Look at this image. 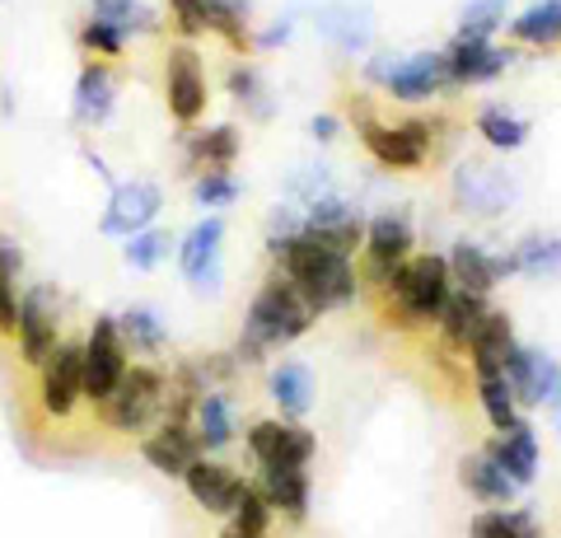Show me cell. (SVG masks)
<instances>
[{"label": "cell", "instance_id": "6da1fadb", "mask_svg": "<svg viewBox=\"0 0 561 538\" xmlns=\"http://www.w3.org/2000/svg\"><path fill=\"white\" fill-rule=\"evenodd\" d=\"M454 295V272L445 253H412L408 263H398L393 276L383 282L370 300L379 309V319L393 333H435L445 305Z\"/></svg>", "mask_w": 561, "mask_h": 538}, {"label": "cell", "instance_id": "7a4b0ae2", "mask_svg": "<svg viewBox=\"0 0 561 538\" xmlns=\"http://www.w3.org/2000/svg\"><path fill=\"white\" fill-rule=\"evenodd\" d=\"M351 123H356L365 154L389 173H421L431 164V154L440 150V141L449 136V117L426 113V108H412L408 117H398V123H383L379 113L351 103Z\"/></svg>", "mask_w": 561, "mask_h": 538}, {"label": "cell", "instance_id": "3957f363", "mask_svg": "<svg viewBox=\"0 0 561 538\" xmlns=\"http://www.w3.org/2000/svg\"><path fill=\"white\" fill-rule=\"evenodd\" d=\"M267 267H276L286 282L305 295V305L313 309V319L323 314H337V309H351L360 300V272H356V257H342V253H328L319 244H309L300 234L295 244H286L280 253L267 257Z\"/></svg>", "mask_w": 561, "mask_h": 538}, {"label": "cell", "instance_id": "277c9868", "mask_svg": "<svg viewBox=\"0 0 561 538\" xmlns=\"http://www.w3.org/2000/svg\"><path fill=\"white\" fill-rule=\"evenodd\" d=\"M360 80L370 84V90H379L383 99L402 103V108H431L435 99L454 94L445 47H416V51L379 47V51L365 57Z\"/></svg>", "mask_w": 561, "mask_h": 538}, {"label": "cell", "instance_id": "5b68a950", "mask_svg": "<svg viewBox=\"0 0 561 538\" xmlns=\"http://www.w3.org/2000/svg\"><path fill=\"white\" fill-rule=\"evenodd\" d=\"M169 412V370L160 360H131L113 398L99 408V422L122 440H140L164 422Z\"/></svg>", "mask_w": 561, "mask_h": 538}, {"label": "cell", "instance_id": "8992f818", "mask_svg": "<svg viewBox=\"0 0 561 538\" xmlns=\"http://www.w3.org/2000/svg\"><path fill=\"white\" fill-rule=\"evenodd\" d=\"M313 323H319V319H313V309L305 305V295L295 290L276 267H267V276H262L257 290H253L249 309H243L239 328L249 337H257L267 352H280V346L300 342Z\"/></svg>", "mask_w": 561, "mask_h": 538}, {"label": "cell", "instance_id": "52a82bcc", "mask_svg": "<svg viewBox=\"0 0 561 538\" xmlns=\"http://www.w3.org/2000/svg\"><path fill=\"white\" fill-rule=\"evenodd\" d=\"M416 253V225L402 206H383L365 220V249L356 257V272H360V290L375 295L383 282L393 276L398 263H408Z\"/></svg>", "mask_w": 561, "mask_h": 538}, {"label": "cell", "instance_id": "ba28073f", "mask_svg": "<svg viewBox=\"0 0 561 538\" xmlns=\"http://www.w3.org/2000/svg\"><path fill=\"white\" fill-rule=\"evenodd\" d=\"M61 319H66V295L57 282H28L20 290V328H14V352L28 370H38L43 360L57 352L61 333Z\"/></svg>", "mask_w": 561, "mask_h": 538}, {"label": "cell", "instance_id": "9c48e42d", "mask_svg": "<svg viewBox=\"0 0 561 538\" xmlns=\"http://www.w3.org/2000/svg\"><path fill=\"white\" fill-rule=\"evenodd\" d=\"M164 108L173 117V127H202V117L210 108V80L197 43L173 38L164 47Z\"/></svg>", "mask_w": 561, "mask_h": 538}, {"label": "cell", "instance_id": "30bf717a", "mask_svg": "<svg viewBox=\"0 0 561 538\" xmlns=\"http://www.w3.org/2000/svg\"><path fill=\"white\" fill-rule=\"evenodd\" d=\"M239 440L253 468H313V455H319V436L305 422H286V416H249Z\"/></svg>", "mask_w": 561, "mask_h": 538}, {"label": "cell", "instance_id": "8fae6325", "mask_svg": "<svg viewBox=\"0 0 561 538\" xmlns=\"http://www.w3.org/2000/svg\"><path fill=\"white\" fill-rule=\"evenodd\" d=\"M127 366H131V352L117 333V314H94L90 328H84V403L99 412L122 385Z\"/></svg>", "mask_w": 561, "mask_h": 538}, {"label": "cell", "instance_id": "7c38bea8", "mask_svg": "<svg viewBox=\"0 0 561 538\" xmlns=\"http://www.w3.org/2000/svg\"><path fill=\"white\" fill-rule=\"evenodd\" d=\"M38 408L47 422H70L76 408L84 403V333L80 337H61L38 370Z\"/></svg>", "mask_w": 561, "mask_h": 538}, {"label": "cell", "instance_id": "4fadbf2b", "mask_svg": "<svg viewBox=\"0 0 561 538\" xmlns=\"http://www.w3.org/2000/svg\"><path fill=\"white\" fill-rule=\"evenodd\" d=\"M519 61V47L511 38H463L454 33L445 43V66H449V80H454V94L459 90H482V84L501 80L511 66Z\"/></svg>", "mask_w": 561, "mask_h": 538}, {"label": "cell", "instance_id": "5bb4252c", "mask_svg": "<svg viewBox=\"0 0 561 538\" xmlns=\"http://www.w3.org/2000/svg\"><path fill=\"white\" fill-rule=\"evenodd\" d=\"M160 211H164V187L150 183V179H131V183H113L108 187V206L99 216V234L108 239H131L140 234L146 225H160Z\"/></svg>", "mask_w": 561, "mask_h": 538}, {"label": "cell", "instance_id": "9a60e30c", "mask_svg": "<svg viewBox=\"0 0 561 538\" xmlns=\"http://www.w3.org/2000/svg\"><path fill=\"white\" fill-rule=\"evenodd\" d=\"M225 234H230L225 230V216H202L179 239V267H183V282L192 286V295H220V286H225V272H220Z\"/></svg>", "mask_w": 561, "mask_h": 538}, {"label": "cell", "instance_id": "2e32d148", "mask_svg": "<svg viewBox=\"0 0 561 538\" xmlns=\"http://www.w3.org/2000/svg\"><path fill=\"white\" fill-rule=\"evenodd\" d=\"M117 66L113 61H99V57H84L80 61V76H76V90H70V123L80 131H99L113 123L117 113Z\"/></svg>", "mask_w": 561, "mask_h": 538}, {"label": "cell", "instance_id": "e0dca14e", "mask_svg": "<svg viewBox=\"0 0 561 538\" xmlns=\"http://www.w3.org/2000/svg\"><path fill=\"white\" fill-rule=\"evenodd\" d=\"M454 202L472 220H501L515 206V183L496 164H459L454 169Z\"/></svg>", "mask_w": 561, "mask_h": 538}, {"label": "cell", "instance_id": "ac0fdd59", "mask_svg": "<svg viewBox=\"0 0 561 538\" xmlns=\"http://www.w3.org/2000/svg\"><path fill=\"white\" fill-rule=\"evenodd\" d=\"M449 257V272H454V286L472 290V295H496L501 282H515V263H511V249H486L482 239L459 234Z\"/></svg>", "mask_w": 561, "mask_h": 538}, {"label": "cell", "instance_id": "d6986e66", "mask_svg": "<svg viewBox=\"0 0 561 538\" xmlns=\"http://www.w3.org/2000/svg\"><path fill=\"white\" fill-rule=\"evenodd\" d=\"M179 173L197 179L202 169H234L243 160V131L234 123H202L179 131Z\"/></svg>", "mask_w": 561, "mask_h": 538}, {"label": "cell", "instance_id": "ffe728a7", "mask_svg": "<svg viewBox=\"0 0 561 538\" xmlns=\"http://www.w3.org/2000/svg\"><path fill=\"white\" fill-rule=\"evenodd\" d=\"M243 488H249V478H243L234 463L216 459V455H202L183 473V492L192 496V506L206 511V515H216V519H230L234 515Z\"/></svg>", "mask_w": 561, "mask_h": 538}, {"label": "cell", "instance_id": "44dd1931", "mask_svg": "<svg viewBox=\"0 0 561 538\" xmlns=\"http://www.w3.org/2000/svg\"><path fill=\"white\" fill-rule=\"evenodd\" d=\"M136 449H140V459H146V468H154L160 478H179V482L187 468L202 459V440H197V431H192V416H164L150 436L136 440Z\"/></svg>", "mask_w": 561, "mask_h": 538}, {"label": "cell", "instance_id": "7402d4cb", "mask_svg": "<svg viewBox=\"0 0 561 538\" xmlns=\"http://www.w3.org/2000/svg\"><path fill=\"white\" fill-rule=\"evenodd\" d=\"M491 295H472V290H459L454 286V295H449V305H445V314H440V323H435V352H445V356H459V360H468V346H472V337L482 333V323H486V314H491Z\"/></svg>", "mask_w": 561, "mask_h": 538}, {"label": "cell", "instance_id": "603a6c76", "mask_svg": "<svg viewBox=\"0 0 561 538\" xmlns=\"http://www.w3.org/2000/svg\"><path fill=\"white\" fill-rule=\"evenodd\" d=\"M482 449L505 468V478H511L519 492L534 488L538 473H542V445H538V431H534L529 416H524L519 426H511V431H491Z\"/></svg>", "mask_w": 561, "mask_h": 538}, {"label": "cell", "instance_id": "cb8c5ba5", "mask_svg": "<svg viewBox=\"0 0 561 538\" xmlns=\"http://www.w3.org/2000/svg\"><path fill=\"white\" fill-rule=\"evenodd\" d=\"M192 431H197V440H202V455H225V449L243 436L234 393L230 389H206L197 403H192Z\"/></svg>", "mask_w": 561, "mask_h": 538}, {"label": "cell", "instance_id": "d4e9b609", "mask_svg": "<svg viewBox=\"0 0 561 538\" xmlns=\"http://www.w3.org/2000/svg\"><path fill=\"white\" fill-rule=\"evenodd\" d=\"M454 473H459L463 496L478 501V506H515V501H519V488H515L511 478H505V468L491 459L482 445H478V449H463Z\"/></svg>", "mask_w": 561, "mask_h": 538}, {"label": "cell", "instance_id": "484cf974", "mask_svg": "<svg viewBox=\"0 0 561 538\" xmlns=\"http://www.w3.org/2000/svg\"><path fill=\"white\" fill-rule=\"evenodd\" d=\"M253 482L280 519H290V525H305L309 519V506H313L309 468H253Z\"/></svg>", "mask_w": 561, "mask_h": 538}, {"label": "cell", "instance_id": "4316f807", "mask_svg": "<svg viewBox=\"0 0 561 538\" xmlns=\"http://www.w3.org/2000/svg\"><path fill=\"white\" fill-rule=\"evenodd\" d=\"M267 398H272L276 416L305 422L313 412V370L305 360H276V366H267Z\"/></svg>", "mask_w": 561, "mask_h": 538}, {"label": "cell", "instance_id": "83f0119b", "mask_svg": "<svg viewBox=\"0 0 561 538\" xmlns=\"http://www.w3.org/2000/svg\"><path fill=\"white\" fill-rule=\"evenodd\" d=\"M505 38H511L519 51H557L561 47V0H534L519 14H511L505 24Z\"/></svg>", "mask_w": 561, "mask_h": 538}, {"label": "cell", "instance_id": "f1b7e54d", "mask_svg": "<svg viewBox=\"0 0 561 538\" xmlns=\"http://www.w3.org/2000/svg\"><path fill=\"white\" fill-rule=\"evenodd\" d=\"M202 24L234 57H249L253 51V0H202Z\"/></svg>", "mask_w": 561, "mask_h": 538}, {"label": "cell", "instance_id": "f546056e", "mask_svg": "<svg viewBox=\"0 0 561 538\" xmlns=\"http://www.w3.org/2000/svg\"><path fill=\"white\" fill-rule=\"evenodd\" d=\"M313 28H319L323 43L346 51V57L365 51V47H370V38H375V20L365 10H356V5H323V10H313Z\"/></svg>", "mask_w": 561, "mask_h": 538}, {"label": "cell", "instance_id": "4dcf8cb0", "mask_svg": "<svg viewBox=\"0 0 561 538\" xmlns=\"http://www.w3.org/2000/svg\"><path fill=\"white\" fill-rule=\"evenodd\" d=\"M472 131H478V141L496 154H515L529 146V117L515 113L511 103H482L478 113H472Z\"/></svg>", "mask_w": 561, "mask_h": 538}, {"label": "cell", "instance_id": "1f68e13d", "mask_svg": "<svg viewBox=\"0 0 561 538\" xmlns=\"http://www.w3.org/2000/svg\"><path fill=\"white\" fill-rule=\"evenodd\" d=\"M515 346H519V333H515L511 309L491 305L482 333L472 337V346H468V370H505V356H511Z\"/></svg>", "mask_w": 561, "mask_h": 538}, {"label": "cell", "instance_id": "d6a6232c", "mask_svg": "<svg viewBox=\"0 0 561 538\" xmlns=\"http://www.w3.org/2000/svg\"><path fill=\"white\" fill-rule=\"evenodd\" d=\"M117 333L127 342L131 360H160L169 352V323L150 305H127L117 314Z\"/></svg>", "mask_w": 561, "mask_h": 538}, {"label": "cell", "instance_id": "836d02e7", "mask_svg": "<svg viewBox=\"0 0 561 538\" xmlns=\"http://www.w3.org/2000/svg\"><path fill=\"white\" fill-rule=\"evenodd\" d=\"M468 375H472V398H478V408H482L491 431H511L529 416L519 408L515 389L505 385V370H468Z\"/></svg>", "mask_w": 561, "mask_h": 538}, {"label": "cell", "instance_id": "e575fe53", "mask_svg": "<svg viewBox=\"0 0 561 538\" xmlns=\"http://www.w3.org/2000/svg\"><path fill=\"white\" fill-rule=\"evenodd\" d=\"M225 94L239 103L249 123H272L276 99H272V90H267V80H262L257 66H249V61H230V71H225Z\"/></svg>", "mask_w": 561, "mask_h": 538}, {"label": "cell", "instance_id": "d590c367", "mask_svg": "<svg viewBox=\"0 0 561 538\" xmlns=\"http://www.w3.org/2000/svg\"><path fill=\"white\" fill-rule=\"evenodd\" d=\"M511 263H515V276H529V282H552L561 276V234H519L511 244Z\"/></svg>", "mask_w": 561, "mask_h": 538}, {"label": "cell", "instance_id": "8d00e7d4", "mask_svg": "<svg viewBox=\"0 0 561 538\" xmlns=\"http://www.w3.org/2000/svg\"><path fill=\"white\" fill-rule=\"evenodd\" d=\"M90 14L117 24L127 38H154L164 28V10H154L150 0H90Z\"/></svg>", "mask_w": 561, "mask_h": 538}, {"label": "cell", "instance_id": "74e56055", "mask_svg": "<svg viewBox=\"0 0 561 538\" xmlns=\"http://www.w3.org/2000/svg\"><path fill=\"white\" fill-rule=\"evenodd\" d=\"M169 257H179V239H173V230H164V225H146L140 234L122 239V263L140 276L160 272Z\"/></svg>", "mask_w": 561, "mask_h": 538}, {"label": "cell", "instance_id": "f35d334b", "mask_svg": "<svg viewBox=\"0 0 561 538\" xmlns=\"http://www.w3.org/2000/svg\"><path fill=\"white\" fill-rule=\"evenodd\" d=\"M468 538H542V529L524 506H482L468 519Z\"/></svg>", "mask_w": 561, "mask_h": 538}, {"label": "cell", "instance_id": "ab89813d", "mask_svg": "<svg viewBox=\"0 0 561 538\" xmlns=\"http://www.w3.org/2000/svg\"><path fill=\"white\" fill-rule=\"evenodd\" d=\"M272 525H276V511L267 506V496H262V488L249 478V488H243L234 515L225 519V529L216 538H272Z\"/></svg>", "mask_w": 561, "mask_h": 538}, {"label": "cell", "instance_id": "60d3db41", "mask_svg": "<svg viewBox=\"0 0 561 538\" xmlns=\"http://www.w3.org/2000/svg\"><path fill=\"white\" fill-rule=\"evenodd\" d=\"M529 366H534V408L552 416L561 431V360L548 346H529Z\"/></svg>", "mask_w": 561, "mask_h": 538}, {"label": "cell", "instance_id": "b9f144b4", "mask_svg": "<svg viewBox=\"0 0 561 538\" xmlns=\"http://www.w3.org/2000/svg\"><path fill=\"white\" fill-rule=\"evenodd\" d=\"M187 183H192V202H197L206 216L230 211V206L243 197V183H239L234 169H202L197 179H187Z\"/></svg>", "mask_w": 561, "mask_h": 538}, {"label": "cell", "instance_id": "7bdbcfd3", "mask_svg": "<svg viewBox=\"0 0 561 538\" xmlns=\"http://www.w3.org/2000/svg\"><path fill=\"white\" fill-rule=\"evenodd\" d=\"M127 33H122L117 24L108 20H94V14H84L80 28H76V47H80V57H99V61H122L127 57Z\"/></svg>", "mask_w": 561, "mask_h": 538}, {"label": "cell", "instance_id": "ee69618b", "mask_svg": "<svg viewBox=\"0 0 561 538\" xmlns=\"http://www.w3.org/2000/svg\"><path fill=\"white\" fill-rule=\"evenodd\" d=\"M505 24H511V0H468L454 33H463V38H496Z\"/></svg>", "mask_w": 561, "mask_h": 538}, {"label": "cell", "instance_id": "f6af8a7d", "mask_svg": "<svg viewBox=\"0 0 561 538\" xmlns=\"http://www.w3.org/2000/svg\"><path fill=\"white\" fill-rule=\"evenodd\" d=\"M300 234H305V211H300V206H295L290 197L276 202L272 211H267V220H262V249H267V257L280 253L286 244H295Z\"/></svg>", "mask_w": 561, "mask_h": 538}, {"label": "cell", "instance_id": "bcb514c9", "mask_svg": "<svg viewBox=\"0 0 561 538\" xmlns=\"http://www.w3.org/2000/svg\"><path fill=\"white\" fill-rule=\"evenodd\" d=\"M309 244H319L328 253H342V257H360L365 249V216H346L337 225H319V230H305Z\"/></svg>", "mask_w": 561, "mask_h": 538}, {"label": "cell", "instance_id": "7dc6e473", "mask_svg": "<svg viewBox=\"0 0 561 538\" xmlns=\"http://www.w3.org/2000/svg\"><path fill=\"white\" fill-rule=\"evenodd\" d=\"M164 24L179 43H197L206 38V24H202V0H169L164 10Z\"/></svg>", "mask_w": 561, "mask_h": 538}, {"label": "cell", "instance_id": "c3c4849f", "mask_svg": "<svg viewBox=\"0 0 561 538\" xmlns=\"http://www.w3.org/2000/svg\"><path fill=\"white\" fill-rule=\"evenodd\" d=\"M197 360H202V370H206V385H210V389H230V393L239 389L243 366L234 360L230 346H225V352H202Z\"/></svg>", "mask_w": 561, "mask_h": 538}, {"label": "cell", "instance_id": "681fc988", "mask_svg": "<svg viewBox=\"0 0 561 538\" xmlns=\"http://www.w3.org/2000/svg\"><path fill=\"white\" fill-rule=\"evenodd\" d=\"M28 267V253L20 239H10L5 230H0V282H10V286H20V276Z\"/></svg>", "mask_w": 561, "mask_h": 538}, {"label": "cell", "instance_id": "f907efd6", "mask_svg": "<svg viewBox=\"0 0 561 538\" xmlns=\"http://www.w3.org/2000/svg\"><path fill=\"white\" fill-rule=\"evenodd\" d=\"M295 38V14H286V20H272L267 28H253V51H280Z\"/></svg>", "mask_w": 561, "mask_h": 538}, {"label": "cell", "instance_id": "816d5d0a", "mask_svg": "<svg viewBox=\"0 0 561 538\" xmlns=\"http://www.w3.org/2000/svg\"><path fill=\"white\" fill-rule=\"evenodd\" d=\"M337 136H342V117H337V113H313V117H309V141L332 146Z\"/></svg>", "mask_w": 561, "mask_h": 538}, {"label": "cell", "instance_id": "f5cc1de1", "mask_svg": "<svg viewBox=\"0 0 561 538\" xmlns=\"http://www.w3.org/2000/svg\"><path fill=\"white\" fill-rule=\"evenodd\" d=\"M80 154H84V164H90V169H94V173H99V179H103V183H108V187L117 183V179H113V169H108V164H103V154H99L94 146H84Z\"/></svg>", "mask_w": 561, "mask_h": 538}]
</instances>
